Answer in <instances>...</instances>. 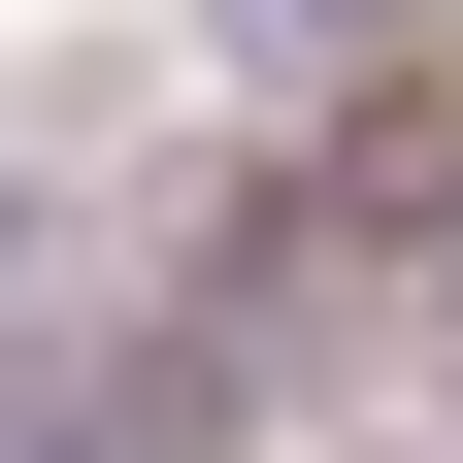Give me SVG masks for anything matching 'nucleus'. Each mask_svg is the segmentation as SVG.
<instances>
[{
    "label": "nucleus",
    "instance_id": "1",
    "mask_svg": "<svg viewBox=\"0 0 463 463\" xmlns=\"http://www.w3.org/2000/svg\"><path fill=\"white\" fill-rule=\"evenodd\" d=\"M430 331H463V232H430Z\"/></svg>",
    "mask_w": 463,
    "mask_h": 463
}]
</instances>
